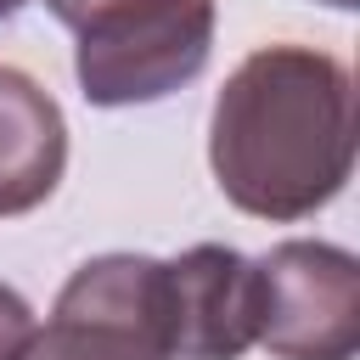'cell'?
<instances>
[{"label":"cell","instance_id":"5","mask_svg":"<svg viewBox=\"0 0 360 360\" xmlns=\"http://www.w3.org/2000/svg\"><path fill=\"white\" fill-rule=\"evenodd\" d=\"M68 169L62 107L17 68H0V219L39 208Z\"/></svg>","mask_w":360,"mask_h":360},{"label":"cell","instance_id":"9","mask_svg":"<svg viewBox=\"0 0 360 360\" xmlns=\"http://www.w3.org/2000/svg\"><path fill=\"white\" fill-rule=\"evenodd\" d=\"M326 6H338V11H349V6H354V0H326Z\"/></svg>","mask_w":360,"mask_h":360},{"label":"cell","instance_id":"4","mask_svg":"<svg viewBox=\"0 0 360 360\" xmlns=\"http://www.w3.org/2000/svg\"><path fill=\"white\" fill-rule=\"evenodd\" d=\"M259 343V264L236 248L197 242L163 259L169 360H242Z\"/></svg>","mask_w":360,"mask_h":360},{"label":"cell","instance_id":"6","mask_svg":"<svg viewBox=\"0 0 360 360\" xmlns=\"http://www.w3.org/2000/svg\"><path fill=\"white\" fill-rule=\"evenodd\" d=\"M22 360H163V349L129 326L84 321V315H51L45 332L28 338Z\"/></svg>","mask_w":360,"mask_h":360},{"label":"cell","instance_id":"7","mask_svg":"<svg viewBox=\"0 0 360 360\" xmlns=\"http://www.w3.org/2000/svg\"><path fill=\"white\" fill-rule=\"evenodd\" d=\"M39 326H34V309H28V298L22 292H11L6 281H0V360H22V349H28V338H34Z\"/></svg>","mask_w":360,"mask_h":360},{"label":"cell","instance_id":"1","mask_svg":"<svg viewBox=\"0 0 360 360\" xmlns=\"http://www.w3.org/2000/svg\"><path fill=\"white\" fill-rule=\"evenodd\" d=\"M219 191L259 219L326 208L354 169V90L338 56L309 45L253 51L208 118Z\"/></svg>","mask_w":360,"mask_h":360},{"label":"cell","instance_id":"2","mask_svg":"<svg viewBox=\"0 0 360 360\" xmlns=\"http://www.w3.org/2000/svg\"><path fill=\"white\" fill-rule=\"evenodd\" d=\"M79 34L73 73L96 107H146L208 68L214 0H45Z\"/></svg>","mask_w":360,"mask_h":360},{"label":"cell","instance_id":"8","mask_svg":"<svg viewBox=\"0 0 360 360\" xmlns=\"http://www.w3.org/2000/svg\"><path fill=\"white\" fill-rule=\"evenodd\" d=\"M17 6H22V0H0V17H11V11H17Z\"/></svg>","mask_w":360,"mask_h":360},{"label":"cell","instance_id":"3","mask_svg":"<svg viewBox=\"0 0 360 360\" xmlns=\"http://www.w3.org/2000/svg\"><path fill=\"white\" fill-rule=\"evenodd\" d=\"M259 343L276 360H354L360 264L332 242H281L259 259Z\"/></svg>","mask_w":360,"mask_h":360}]
</instances>
